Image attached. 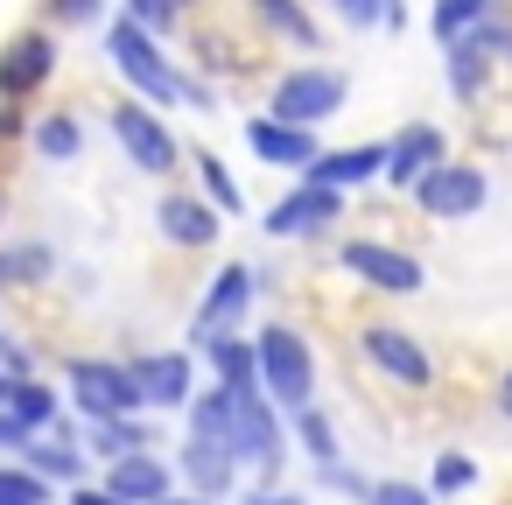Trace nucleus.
<instances>
[{
	"label": "nucleus",
	"mask_w": 512,
	"mask_h": 505,
	"mask_svg": "<svg viewBox=\"0 0 512 505\" xmlns=\"http://www.w3.org/2000/svg\"><path fill=\"white\" fill-rule=\"evenodd\" d=\"M365 505H435V491L428 484H407V477H379L365 491Z\"/></svg>",
	"instance_id": "obj_36"
},
{
	"label": "nucleus",
	"mask_w": 512,
	"mask_h": 505,
	"mask_svg": "<svg viewBox=\"0 0 512 505\" xmlns=\"http://www.w3.org/2000/svg\"><path fill=\"white\" fill-rule=\"evenodd\" d=\"M295 435H302V449H309L316 463H337V428H330L323 407H302V414H295Z\"/></svg>",
	"instance_id": "obj_34"
},
{
	"label": "nucleus",
	"mask_w": 512,
	"mask_h": 505,
	"mask_svg": "<svg viewBox=\"0 0 512 505\" xmlns=\"http://www.w3.org/2000/svg\"><path fill=\"white\" fill-rule=\"evenodd\" d=\"M246 155H253L260 169L302 176V169L323 155V134H316V127H295V120H274V113H253V120H246Z\"/></svg>",
	"instance_id": "obj_14"
},
{
	"label": "nucleus",
	"mask_w": 512,
	"mask_h": 505,
	"mask_svg": "<svg viewBox=\"0 0 512 505\" xmlns=\"http://www.w3.org/2000/svg\"><path fill=\"white\" fill-rule=\"evenodd\" d=\"M190 435H211V442H232V386L218 379L211 393L190 400Z\"/></svg>",
	"instance_id": "obj_30"
},
{
	"label": "nucleus",
	"mask_w": 512,
	"mask_h": 505,
	"mask_svg": "<svg viewBox=\"0 0 512 505\" xmlns=\"http://www.w3.org/2000/svg\"><path fill=\"white\" fill-rule=\"evenodd\" d=\"M106 134L120 141V155L141 169V176H155V183H176L183 169H190V148L176 141V127H169V113L162 106H148V99H113L106 106Z\"/></svg>",
	"instance_id": "obj_2"
},
{
	"label": "nucleus",
	"mask_w": 512,
	"mask_h": 505,
	"mask_svg": "<svg viewBox=\"0 0 512 505\" xmlns=\"http://www.w3.org/2000/svg\"><path fill=\"white\" fill-rule=\"evenodd\" d=\"M358 351H365V365H372L379 379H393V386H407V393H421V386L435 379V358H428L421 337L400 330V323H365V330H358Z\"/></svg>",
	"instance_id": "obj_13"
},
{
	"label": "nucleus",
	"mask_w": 512,
	"mask_h": 505,
	"mask_svg": "<svg viewBox=\"0 0 512 505\" xmlns=\"http://www.w3.org/2000/svg\"><path fill=\"white\" fill-rule=\"evenodd\" d=\"M470 484H477V463H470L463 449H442V456H435L428 491H435V498H449V491H470Z\"/></svg>",
	"instance_id": "obj_35"
},
{
	"label": "nucleus",
	"mask_w": 512,
	"mask_h": 505,
	"mask_svg": "<svg viewBox=\"0 0 512 505\" xmlns=\"http://www.w3.org/2000/svg\"><path fill=\"white\" fill-rule=\"evenodd\" d=\"M155 239L176 246V253H211V246L225 239V211H218L204 190L162 183V197H155Z\"/></svg>",
	"instance_id": "obj_9"
},
{
	"label": "nucleus",
	"mask_w": 512,
	"mask_h": 505,
	"mask_svg": "<svg viewBox=\"0 0 512 505\" xmlns=\"http://www.w3.org/2000/svg\"><path fill=\"white\" fill-rule=\"evenodd\" d=\"M232 456L281 477V456H288V435H281V407L260 393V386H232Z\"/></svg>",
	"instance_id": "obj_11"
},
{
	"label": "nucleus",
	"mask_w": 512,
	"mask_h": 505,
	"mask_svg": "<svg viewBox=\"0 0 512 505\" xmlns=\"http://www.w3.org/2000/svg\"><path fill=\"white\" fill-rule=\"evenodd\" d=\"M260 295V267L253 260H225L218 274H211V288H204V302H197V316H190V344L204 351L218 330H232L239 316H246V302Z\"/></svg>",
	"instance_id": "obj_12"
},
{
	"label": "nucleus",
	"mask_w": 512,
	"mask_h": 505,
	"mask_svg": "<svg viewBox=\"0 0 512 505\" xmlns=\"http://www.w3.org/2000/svg\"><path fill=\"white\" fill-rule=\"evenodd\" d=\"M316 477H323L330 491H372V484H365L358 470H344V463H316Z\"/></svg>",
	"instance_id": "obj_39"
},
{
	"label": "nucleus",
	"mask_w": 512,
	"mask_h": 505,
	"mask_svg": "<svg viewBox=\"0 0 512 505\" xmlns=\"http://www.w3.org/2000/svg\"><path fill=\"white\" fill-rule=\"evenodd\" d=\"M407 197H414V211H421V218H435V225H463V218H477V211L491 204V176H484V162L449 155V162H442V169H428Z\"/></svg>",
	"instance_id": "obj_6"
},
{
	"label": "nucleus",
	"mask_w": 512,
	"mask_h": 505,
	"mask_svg": "<svg viewBox=\"0 0 512 505\" xmlns=\"http://www.w3.org/2000/svg\"><path fill=\"white\" fill-rule=\"evenodd\" d=\"M0 407H8L29 435H43V428H57V414H64V400L43 386V379H8V400H0Z\"/></svg>",
	"instance_id": "obj_25"
},
{
	"label": "nucleus",
	"mask_w": 512,
	"mask_h": 505,
	"mask_svg": "<svg viewBox=\"0 0 512 505\" xmlns=\"http://www.w3.org/2000/svg\"><path fill=\"white\" fill-rule=\"evenodd\" d=\"M29 148H36L43 162H78V155H85V120H78V113H43V120L29 127Z\"/></svg>",
	"instance_id": "obj_26"
},
{
	"label": "nucleus",
	"mask_w": 512,
	"mask_h": 505,
	"mask_svg": "<svg viewBox=\"0 0 512 505\" xmlns=\"http://www.w3.org/2000/svg\"><path fill=\"white\" fill-rule=\"evenodd\" d=\"M0 218H8V190H0Z\"/></svg>",
	"instance_id": "obj_46"
},
{
	"label": "nucleus",
	"mask_w": 512,
	"mask_h": 505,
	"mask_svg": "<svg viewBox=\"0 0 512 505\" xmlns=\"http://www.w3.org/2000/svg\"><path fill=\"white\" fill-rule=\"evenodd\" d=\"M0 505H50V477L29 463H0Z\"/></svg>",
	"instance_id": "obj_32"
},
{
	"label": "nucleus",
	"mask_w": 512,
	"mask_h": 505,
	"mask_svg": "<svg viewBox=\"0 0 512 505\" xmlns=\"http://www.w3.org/2000/svg\"><path fill=\"white\" fill-rule=\"evenodd\" d=\"M106 64L120 71V85L162 113H183V92H190V71L162 50V36H148L141 22L127 15H106Z\"/></svg>",
	"instance_id": "obj_1"
},
{
	"label": "nucleus",
	"mask_w": 512,
	"mask_h": 505,
	"mask_svg": "<svg viewBox=\"0 0 512 505\" xmlns=\"http://www.w3.org/2000/svg\"><path fill=\"white\" fill-rule=\"evenodd\" d=\"M253 351H260V393H267L281 414L316 407V351H309V337H302L295 323H267V330L253 337Z\"/></svg>",
	"instance_id": "obj_4"
},
{
	"label": "nucleus",
	"mask_w": 512,
	"mask_h": 505,
	"mask_svg": "<svg viewBox=\"0 0 512 505\" xmlns=\"http://www.w3.org/2000/svg\"><path fill=\"white\" fill-rule=\"evenodd\" d=\"M190 169H197V190H204L225 218H246V197H239V183H232V169H225L218 148H190Z\"/></svg>",
	"instance_id": "obj_28"
},
{
	"label": "nucleus",
	"mask_w": 512,
	"mask_h": 505,
	"mask_svg": "<svg viewBox=\"0 0 512 505\" xmlns=\"http://www.w3.org/2000/svg\"><path fill=\"white\" fill-rule=\"evenodd\" d=\"M0 400H8V365H0Z\"/></svg>",
	"instance_id": "obj_45"
},
{
	"label": "nucleus",
	"mask_w": 512,
	"mask_h": 505,
	"mask_svg": "<svg viewBox=\"0 0 512 505\" xmlns=\"http://www.w3.org/2000/svg\"><path fill=\"white\" fill-rule=\"evenodd\" d=\"M330 225H344V190H323V183H309V176H295V183L260 211V232L281 239V246H295V239H323Z\"/></svg>",
	"instance_id": "obj_8"
},
{
	"label": "nucleus",
	"mask_w": 512,
	"mask_h": 505,
	"mask_svg": "<svg viewBox=\"0 0 512 505\" xmlns=\"http://www.w3.org/2000/svg\"><path fill=\"white\" fill-rule=\"evenodd\" d=\"M344 106H351V71H344V64H288V71H274L260 113L295 120V127H323V120H337Z\"/></svg>",
	"instance_id": "obj_3"
},
{
	"label": "nucleus",
	"mask_w": 512,
	"mask_h": 505,
	"mask_svg": "<svg viewBox=\"0 0 512 505\" xmlns=\"http://www.w3.org/2000/svg\"><path fill=\"white\" fill-rule=\"evenodd\" d=\"M22 463H29V470H43L50 484H85L92 449H71V442H29V449H22Z\"/></svg>",
	"instance_id": "obj_29"
},
{
	"label": "nucleus",
	"mask_w": 512,
	"mask_h": 505,
	"mask_svg": "<svg viewBox=\"0 0 512 505\" xmlns=\"http://www.w3.org/2000/svg\"><path fill=\"white\" fill-rule=\"evenodd\" d=\"M85 449L92 456H134V449H155V435H148V421L141 414H99L92 428H85Z\"/></svg>",
	"instance_id": "obj_23"
},
{
	"label": "nucleus",
	"mask_w": 512,
	"mask_h": 505,
	"mask_svg": "<svg viewBox=\"0 0 512 505\" xmlns=\"http://www.w3.org/2000/svg\"><path fill=\"white\" fill-rule=\"evenodd\" d=\"M442 162H449V134L435 120H407V127L386 134V190H414Z\"/></svg>",
	"instance_id": "obj_15"
},
{
	"label": "nucleus",
	"mask_w": 512,
	"mask_h": 505,
	"mask_svg": "<svg viewBox=\"0 0 512 505\" xmlns=\"http://www.w3.org/2000/svg\"><path fill=\"white\" fill-rule=\"evenodd\" d=\"M176 470L190 477V491H204V498H225V491H232V470H239V456H232V442L190 435V442L176 449Z\"/></svg>",
	"instance_id": "obj_21"
},
{
	"label": "nucleus",
	"mask_w": 512,
	"mask_h": 505,
	"mask_svg": "<svg viewBox=\"0 0 512 505\" xmlns=\"http://www.w3.org/2000/svg\"><path fill=\"white\" fill-rule=\"evenodd\" d=\"M204 358H211V372H218L225 386H260V351H253V337L218 330V337L204 344Z\"/></svg>",
	"instance_id": "obj_27"
},
{
	"label": "nucleus",
	"mask_w": 512,
	"mask_h": 505,
	"mask_svg": "<svg viewBox=\"0 0 512 505\" xmlns=\"http://www.w3.org/2000/svg\"><path fill=\"white\" fill-rule=\"evenodd\" d=\"M120 15H127V22H141L148 36H162V43H169V36L183 29V15H190V0H120Z\"/></svg>",
	"instance_id": "obj_31"
},
{
	"label": "nucleus",
	"mask_w": 512,
	"mask_h": 505,
	"mask_svg": "<svg viewBox=\"0 0 512 505\" xmlns=\"http://www.w3.org/2000/svg\"><path fill=\"white\" fill-rule=\"evenodd\" d=\"M127 365H134V379H141L148 407L176 414V407H190V400H197V386H190V351H134Z\"/></svg>",
	"instance_id": "obj_17"
},
{
	"label": "nucleus",
	"mask_w": 512,
	"mask_h": 505,
	"mask_svg": "<svg viewBox=\"0 0 512 505\" xmlns=\"http://www.w3.org/2000/svg\"><path fill=\"white\" fill-rule=\"evenodd\" d=\"M323 8H330V15H337L344 29H379L393 0H323Z\"/></svg>",
	"instance_id": "obj_37"
},
{
	"label": "nucleus",
	"mask_w": 512,
	"mask_h": 505,
	"mask_svg": "<svg viewBox=\"0 0 512 505\" xmlns=\"http://www.w3.org/2000/svg\"><path fill=\"white\" fill-rule=\"evenodd\" d=\"M43 22H50L57 36H71V29H99V22H106V0H43Z\"/></svg>",
	"instance_id": "obj_33"
},
{
	"label": "nucleus",
	"mask_w": 512,
	"mask_h": 505,
	"mask_svg": "<svg viewBox=\"0 0 512 505\" xmlns=\"http://www.w3.org/2000/svg\"><path fill=\"white\" fill-rule=\"evenodd\" d=\"M155 505H218V498H204V491H169V498H155Z\"/></svg>",
	"instance_id": "obj_43"
},
{
	"label": "nucleus",
	"mask_w": 512,
	"mask_h": 505,
	"mask_svg": "<svg viewBox=\"0 0 512 505\" xmlns=\"http://www.w3.org/2000/svg\"><path fill=\"white\" fill-rule=\"evenodd\" d=\"M57 71H64V36L50 22H29V29H15L0 43V99L29 106V99H43L57 85Z\"/></svg>",
	"instance_id": "obj_5"
},
{
	"label": "nucleus",
	"mask_w": 512,
	"mask_h": 505,
	"mask_svg": "<svg viewBox=\"0 0 512 505\" xmlns=\"http://www.w3.org/2000/svg\"><path fill=\"white\" fill-rule=\"evenodd\" d=\"M29 442H36V435H29V428H22L8 407H0V449H29Z\"/></svg>",
	"instance_id": "obj_41"
},
{
	"label": "nucleus",
	"mask_w": 512,
	"mask_h": 505,
	"mask_svg": "<svg viewBox=\"0 0 512 505\" xmlns=\"http://www.w3.org/2000/svg\"><path fill=\"white\" fill-rule=\"evenodd\" d=\"M253 22H260V36H274L281 50H302V57L323 50V22H316L309 0H253Z\"/></svg>",
	"instance_id": "obj_19"
},
{
	"label": "nucleus",
	"mask_w": 512,
	"mask_h": 505,
	"mask_svg": "<svg viewBox=\"0 0 512 505\" xmlns=\"http://www.w3.org/2000/svg\"><path fill=\"white\" fill-rule=\"evenodd\" d=\"M498 15H512L505 0H428V36L449 50V43L477 36V29H484V22H498Z\"/></svg>",
	"instance_id": "obj_22"
},
{
	"label": "nucleus",
	"mask_w": 512,
	"mask_h": 505,
	"mask_svg": "<svg viewBox=\"0 0 512 505\" xmlns=\"http://www.w3.org/2000/svg\"><path fill=\"white\" fill-rule=\"evenodd\" d=\"M106 484H113L120 498H134V505H155V498L176 491V470L162 463V449H134V456H113V463H106Z\"/></svg>",
	"instance_id": "obj_20"
},
{
	"label": "nucleus",
	"mask_w": 512,
	"mask_h": 505,
	"mask_svg": "<svg viewBox=\"0 0 512 505\" xmlns=\"http://www.w3.org/2000/svg\"><path fill=\"white\" fill-rule=\"evenodd\" d=\"M71 505H134V498H120L113 484H71Z\"/></svg>",
	"instance_id": "obj_40"
},
{
	"label": "nucleus",
	"mask_w": 512,
	"mask_h": 505,
	"mask_svg": "<svg viewBox=\"0 0 512 505\" xmlns=\"http://www.w3.org/2000/svg\"><path fill=\"white\" fill-rule=\"evenodd\" d=\"M64 393L85 407V421H99V414H148V393H141L127 358H71L64 365Z\"/></svg>",
	"instance_id": "obj_7"
},
{
	"label": "nucleus",
	"mask_w": 512,
	"mask_h": 505,
	"mask_svg": "<svg viewBox=\"0 0 512 505\" xmlns=\"http://www.w3.org/2000/svg\"><path fill=\"white\" fill-rule=\"evenodd\" d=\"M246 505H302V498H295V491H274V484H267V491H253Z\"/></svg>",
	"instance_id": "obj_42"
},
{
	"label": "nucleus",
	"mask_w": 512,
	"mask_h": 505,
	"mask_svg": "<svg viewBox=\"0 0 512 505\" xmlns=\"http://www.w3.org/2000/svg\"><path fill=\"white\" fill-rule=\"evenodd\" d=\"M505 64H512V57H505Z\"/></svg>",
	"instance_id": "obj_47"
},
{
	"label": "nucleus",
	"mask_w": 512,
	"mask_h": 505,
	"mask_svg": "<svg viewBox=\"0 0 512 505\" xmlns=\"http://www.w3.org/2000/svg\"><path fill=\"white\" fill-rule=\"evenodd\" d=\"M309 183H323V190H365V183H379L386 176V141H351V148H323L309 169H302Z\"/></svg>",
	"instance_id": "obj_16"
},
{
	"label": "nucleus",
	"mask_w": 512,
	"mask_h": 505,
	"mask_svg": "<svg viewBox=\"0 0 512 505\" xmlns=\"http://www.w3.org/2000/svg\"><path fill=\"white\" fill-rule=\"evenodd\" d=\"M29 127H36V120H29V106H22V99H0V148L29 141Z\"/></svg>",
	"instance_id": "obj_38"
},
{
	"label": "nucleus",
	"mask_w": 512,
	"mask_h": 505,
	"mask_svg": "<svg viewBox=\"0 0 512 505\" xmlns=\"http://www.w3.org/2000/svg\"><path fill=\"white\" fill-rule=\"evenodd\" d=\"M498 414L512 421V372H498Z\"/></svg>",
	"instance_id": "obj_44"
},
{
	"label": "nucleus",
	"mask_w": 512,
	"mask_h": 505,
	"mask_svg": "<svg viewBox=\"0 0 512 505\" xmlns=\"http://www.w3.org/2000/svg\"><path fill=\"white\" fill-rule=\"evenodd\" d=\"M498 64L505 57H491L477 36H463V43H449L442 50V78H449V99L456 106H484L491 99V85H498Z\"/></svg>",
	"instance_id": "obj_18"
},
{
	"label": "nucleus",
	"mask_w": 512,
	"mask_h": 505,
	"mask_svg": "<svg viewBox=\"0 0 512 505\" xmlns=\"http://www.w3.org/2000/svg\"><path fill=\"white\" fill-rule=\"evenodd\" d=\"M50 274H57L50 239H15V246H0V288H43Z\"/></svg>",
	"instance_id": "obj_24"
},
{
	"label": "nucleus",
	"mask_w": 512,
	"mask_h": 505,
	"mask_svg": "<svg viewBox=\"0 0 512 505\" xmlns=\"http://www.w3.org/2000/svg\"><path fill=\"white\" fill-rule=\"evenodd\" d=\"M337 267H344L358 288H372V295H421V288H428V267H421V253H407V246H386V239H344Z\"/></svg>",
	"instance_id": "obj_10"
}]
</instances>
